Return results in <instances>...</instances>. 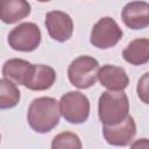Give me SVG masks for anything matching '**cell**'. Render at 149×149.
I'll return each mask as SVG.
<instances>
[{
	"label": "cell",
	"mask_w": 149,
	"mask_h": 149,
	"mask_svg": "<svg viewBox=\"0 0 149 149\" xmlns=\"http://www.w3.org/2000/svg\"><path fill=\"white\" fill-rule=\"evenodd\" d=\"M61 114L58 101L51 97L35 98L27 112V121L30 128L40 134L51 132L59 123Z\"/></svg>",
	"instance_id": "6da1fadb"
},
{
	"label": "cell",
	"mask_w": 149,
	"mask_h": 149,
	"mask_svg": "<svg viewBox=\"0 0 149 149\" xmlns=\"http://www.w3.org/2000/svg\"><path fill=\"white\" fill-rule=\"evenodd\" d=\"M129 100L123 91H105L98 100V116L104 126L119 123L128 116Z\"/></svg>",
	"instance_id": "7a4b0ae2"
},
{
	"label": "cell",
	"mask_w": 149,
	"mask_h": 149,
	"mask_svg": "<svg viewBox=\"0 0 149 149\" xmlns=\"http://www.w3.org/2000/svg\"><path fill=\"white\" fill-rule=\"evenodd\" d=\"M99 62L91 56L83 55L74 58L68 68V77L70 83L80 90L92 87L98 79Z\"/></svg>",
	"instance_id": "3957f363"
},
{
	"label": "cell",
	"mask_w": 149,
	"mask_h": 149,
	"mask_svg": "<svg viewBox=\"0 0 149 149\" xmlns=\"http://www.w3.org/2000/svg\"><path fill=\"white\" fill-rule=\"evenodd\" d=\"M59 114L65 119V121L79 125L84 123L90 116V100L88 98L79 91H70L63 94L58 101Z\"/></svg>",
	"instance_id": "277c9868"
},
{
	"label": "cell",
	"mask_w": 149,
	"mask_h": 149,
	"mask_svg": "<svg viewBox=\"0 0 149 149\" xmlns=\"http://www.w3.org/2000/svg\"><path fill=\"white\" fill-rule=\"evenodd\" d=\"M123 31L116 21L111 16L99 19L92 27L90 43L98 49H109L115 47L122 38Z\"/></svg>",
	"instance_id": "5b68a950"
},
{
	"label": "cell",
	"mask_w": 149,
	"mask_h": 149,
	"mask_svg": "<svg viewBox=\"0 0 149 149\" xmlns=\"http://www.w3.org/2000/svg\"><path fill=\"white\" fill-rule=\"evenodd\" d=\"M41 37V29L36 23L22 22L9 31L7 42L9 47L15 51L30 52L38 48Z\"/></svg>",
	"instance_id": "8992f818"
},
{
	"label": "cell",
	"mask_w": 149,
	"mask_h": 149,
	"mask_svg": "<svg viewBox=\"0 0 149 149\" xmlns=\"http://www.w3.org/2000/svg\"><path fill=\"white\" fill-rule=\"evenodd\" d=\"M102 135L106 142L114 147H126L128 146L136 135V123L132 115H128L126 119L119 123L104 126Z\"/></svg>",
	"instance_id": "52a82bcc"
},
{
	"label": "cell",
	"mask_w": 149,
	"mask_h": 149,
	"mask_svg": "<svg viewBox=\"0 0 149 149\" xmlns=\"http://www.w3.org/2000/svg\"><path fill=\"white\" fill-rule=\"evenodd\" d=\"M45 28L49 36L57 42L68 41L73 33V21L71 16L62 10H50L45 14Z\"/></svg>",
	"instance_id": "ba28073f"
},
{
	"label": "cell",
	"mask_w": 149,
	"mask_h": 149,
	"mask_svg": "<svg viewBox=\"0 0 149 149\" xmlns=\"http://www.w3.org/2000/svg\"><path fill=\"white\" fill-rule=\"evenodd\" d=\"M56 81V71L50 65L31 64L23 86L31 91H45Z\"/></svg>",
	"instance_id": "9c48e42d"
},
{
	"label": "cell",
	"mask_w": 149,
	"mask_h": 149,
	"mask_svg": "<svg viewBox=\"0 0 149 149\" xmlns=\"http://www.w3.org/2000/svg\"><path fill=\"white\" fill-rule=\"evenodd\" d=\"M123 23L133 29L140 30L149 26V3L146 1H132L125 5L121 12Z\"/></svg>",
	"instance_id": "30bf717a"
},
{
	"label": "cell",
	"mask_w": 149,
	"mask_h": 149,
	"mask_svg": "<svg viewBox=\"0 0 149 149\" xmlns=\"http://www.w3.org/2000/svg\"><path fill=\"white\" fill-rule=\"evenodd\" d=\"M98 80L108 91H123L129 84L126 70L112 64L102 65V68L99 69Z\"/></svg>",
	"instance_id": "8fae6325"
},
{
	"label": "cell",
	"mask_w": 149,
	"mask_h": 149,
	"mask_svg": "<svg viewBox=\"0 0 149 149\" xmlns=\"http://www.w3.org/2000/svg\"><path fill=\"white\" fill-rule=\"evenodd\" d=\"M31 12V6L24 0H1L0 20L7 24H13L27 17Z\"/></svg>",
	"instance_id": "7c38bea8"
},
{
	"label": "cell",
	"mask_w": 149,
	"mask_h": 149,
	"mask_svg": "<svg viewBox=\"0 0 149 149\" xmlns=\"http://www.w3.org/2000/svg\"><path fill=\"white\" fill-rule=\"evenodd\" d=\"M123 59L132 65H143L149 61V40L147 37L133 40L122 51Z\"/></svg>",
	"instance_id": "4fadbf2b"
},
{
	"label": "cell",
	"mask_w": 149,
	"mask_h": 149,
	"mask_svg": "<svg viewBox=\"0 0 149 149\" xmlns=\"http://www.w3.org/2000/svg\"><path fill=\"white\" fill-rule=\"evenodd\" d=\"M31 63L22 58H9L2 65V74L5 79L10 80L15 85H23L24 79Z\"/></svg>",
	"instance_id": "5bb4252c"
},
{
	"label": "cell",
	"mask_w": 149,
	"mask_h": 149,
	"mask_svg": "<svg viewBox=\"0 0 149 149\" xmlns=\"http://www.w3.org/2000/svg\"><path fill=\"white\" fill-rule=\"evenodd\" d=\"M21 98L17 86L8 79H0V109H9L15 107Z\"/></svg>",
	"instance_id": "9a60e30c"
},
{
	"label": "cell",
	"mask_w": 149,
	"mask_h": 149,
	"mask_svg": "<svg viewBox=\"0 0 149 149\" xmlns=\"http://www.w3.org/2000/svg\"><path fill=\"white\" fill-rule=\"evenodd\" d=\"M51 149H83V144L76 133L63 132L52 139Z\"/></svg>",
	"instance_id": "2e32d148"
},
{
	"label": "cell",
	"mask_w": 149,
	"mask_h": 149,
	"mask_svg": "<svg viewBox=\"0 0 149 149\" xmlns=\"http://www.w3.org/2000/svg\"><path fill=\"white\" fill-rule=\"evenodd\" d=\"M148 77H149V73L146 72L140 79H139V83H137V87H136V91H137V95L139 98L142 100V102L144 104H148L149 99H148Z\"/></svg>",
	"instance_id": "e0dca14e"
},
{
	"label": "cell",
	"mask_w": 149,
	"mask_h": 149,
	"mask_svg": "<svg viewBox=\"0 0 149 149\" xmlns=\"http://www.w3.org/2000/svg\"><path fill=\"white\" fill-rule=\"evenodd\" d=\"M130 149H149V141L147 137L135 140L130 144Z\"/></svg>",
	"instance_id": "ac0fdd59"
},
{
	"label": "cell",
	"mask_w": 149,
	"mask_h": 149,
	"mask_svg": "<svg viewBox=\"0 0 149 149\" xmlns=\"http://www.w3.org/2000/svg\"><path fill=\"white\" fill-rule=\"evenodd\" d=\"M0 142H1V134H0Z\"/></svg>",
	"instance_id": "d6986e66"
}]
</instances>
